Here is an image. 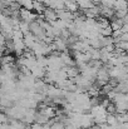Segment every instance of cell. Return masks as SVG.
Masks as SVG:
<instances>
[{
    "instance_id": "obj_3",
    "label": "cell",
    "mask_w": 128,
    "mask_h": 129,
    "mask_svg": "<svg viewBox=\"0 0 128 129\" xmlns=\"http://www.w3.org/2000/svg\"><path fill=\"white\" fill-rule=\"evenodd\" d=\"M94 125V120L93 117L88 113H83L79 120V128H84V129H90Z\"/></svg>"
},
{
    "instance_id": "obj_7",
    "label": "cell",
    "mask_w": 128,
    "mask_h": 129,
    "mask_svg": "<svg viewBox=\"0 0 128 129\" xmlns=\"http://www.w3.org/2000/svg\"><path fill=\"white\" fill-rule=\"evenodd\" d=\"M35 117H37V112L35 109H27L25 112V115L23 118V123H27V124H32V123H35Z\"/></svg>"
},
{
    "instance_id": "obj_16",
    "label": "cell",
    "mask_w": 128,
    "mask_h": 129,
    "mask_svg": "<svg viewBox=\"0 0 128 129\" xmlns=\"http://www.w3.org/2000/svg\"><path fill=\"white\" fill-rule=\"evenodd\" d=\"M18 29H19L23 34L30 33V25H29V23H25V21H20V23H19Z\"/></svg>"
},
{
    "instance_id": "obj_19",
    "label": "cell",
    "mask_w": 128,
    "mask_h": 129,
    "mask_svg": "<svg viewBox=\"0 0 128 129\" xmlns=\"http://www.w3.org/2000/svg\"><path fill=\"white\" fill-rule=\"evenodd\" d=\"M50 129H64V122L60 120H50Z\"/></svg>"
},
{
    "instance_id": "obj_1",
    "label": "cell",
    "mask_w": 128,
    "mask_h": 129,
    "mask_svg": "<svg viewBox=\"0 0 128 129\" xmlns=\"http://www.w3.org/2000/svg\"><path fill=\"white\" fill-rule=\"evenodd\" d=\"M19 16H20V20L21 21H25V23H33L37 20L38 18V14L33 13L32 10H28V9H24V8H20L19 10Z\"/></svg>"
},
{
    "instance_id": "obj_11",
    "label": "cell",
    "mask_w": 128,
    "mask_h": 129,
    "mask_svg": "<svg viewBox=\"0 0 128 129\" xmlns=\"http://www.w3.org/2000/svg\"><path fill=\"white\" fill-rule=\"evenodd\" d=\"M77 3H78L79 9H83V10H88V9L95 6V4L92 0H77Z\"/></svg>"
},
{
    "instance_id": "obj_4",
    "label": "cell",
    "mask_w": 128,
    "mask_h": 129,
    "mask_svg": "<svg viewBox=\"0 0 128 129\" xmlns=\"http://www.w3.org/2000/svg\"><path fill=\"white\" fill-rule=\"evenodd\" d=\"M43 16H44V20L48 21V23H53L55 20H58V16H57V11L50 9V8H45L44 11H43Z\"/></svg>"
},
{
    "instance_id": "obj_20",
    "label": "cell",
    "mask_w": 128,
    "mask_h": 129,
    "mask_svg": "<svg viewBox=\"0 0 128 129\" xmlns=\"http://www.w3.org/2000/svg\"><path fill=\"white\" fill-rule=\"evenodd\" d=\"M37 63H38V65H40L42 68H45L46 69V67H48V56H37Z\"/></svg>"
},
{
    "instance_id": "obj_5",
    "label": "cell",
    "mask_w": 128,
    "mask_h": 129,
    "mask_svg": "<svg viewBox=\"0 0 128 129\" xmlns=\"http://www.w3.org/2000/svg\"><path fill=\"white\" fill-rule=\"evenodd\" d=\"M57 16H58V19L64 20V21H73V20L75 19L74 14L70 13V11H68V10H65V9L58 10V11H57Z\"/></svg>"
},
{
    "instance_id": "obj_2",
    "label": "cell",
    "mask_w": 128,
    "mask_h": 129,
    "mask_svg": "<svg viewBox=\"0 0 128 129\" xmlns=\"http://www.w3.org/2000/svg\"><path fill=\"white\" fill-rule=\"evenodd\" d=\"M74 84L77 85V88L82 89L83 91H88V89L93 85V82H90L89 79H87L82 74H79V75L74 79Z\"/></svg>"
},
{
    "instance_id": "obj_6",
    "label": "cell",
    "mask_w": 128,
    "mask_h": 129,
    "mask_svg": "<svg viewBox=\"0 0 128 129\" xmlns=\"http://www.w3.org/2000/svg\"><path fill=\"white\" fill-rule=\"evenodd\" d=\"M30 73H32V75L35 78V79H43L44 77H45V73H46V69L45 68H42L40 65H35V67H33L32 69H30Z\"/></svg>"
},
{
    "instance_id": "obj_13",
    "label": "cell",
    "mask_w": 128,
    "mask_h": 129,
    "mask_svg": "<svg viewBox=\"0 0 128 129\" xmlns=\"http://www.w3.org/2000/svg\"><path fill=\"white\" fill-rule=\"evenodd\" d=\"M0 63H1V67H4V65H14V56L10 55V54H4L1 60H0Z\"/></svg>"
},
{
    "instance_id": "obj_9",
    "label": "cell",
    "mask_w": 128,
    "mask_h": 129,
    "mask_svg": "<svg viewBox=\"0 0 128 129\" xmlns=\"http://www.w3.org/2000/svg\"><path fill=\"white\" fill-rule=\"evenodd\" d=\"M65 10H68V11H70L73 14L77 13L79 10L77 0H65Z\"/></svg>"
},
{
    "instance_id": "obj_14",
    "label": "cell",
    "mask_w": 128,
    "mask_h": 129,
    "mask_svg": "<svg viewBox=\"0 0 128 129\" xmlns=\"http://www.w3.org/2000/svg\"><path fill=\"white\" fill-rule=\"evenodd\" d=\"M111 28L113 31H117V30H122L123 28V23L121 19H114L112 23H111Z\"/></svg>"
},
{
    "instance_id": "obj_18",
    "label": "cell",
    "mask_w": 128,
    "mask_h": 129,
    "mask_svg": "<svg viewBox=\"0 0 128 129\" xmlns=\"http://www.w3.org/2000/svg\"><path fill=\"white\" fill-rule=\"evenodd\" d=\"M13 42H19V40H24V34L19 30V29H15L14 33H13Z\"/></svg>"
},
{
    "instance_id": "obj_10",
    "label": "cell",
    "mask_w": 128,
    "mask_h": 129,
    "mask_svg": "<svg viewBox=\"0 0 128 129\" xmlns=\"http://www.w3.org/2000/svg\"><path fill=\"white\" fill-rule=\"evenodd\" d=\"M14 43V51L18 54V55H23L24 50H25V44H24V40H19V42H13Z\"/></svg>"
},
{
    "instance_id": "obj_22",
    "label": "cell",
    "mask_w": 128,
    "mask_h": 129,
    "mask_svg": "<svg viewBox=\"0 0 128 129\" xmlns=\"http://www.w3.org/2000/svg\"><path fill=\"white\" fill-rule=\"evenodd\" d=\"M4 54H5V46H0V59L3 58Z\"/></svg>"
},
{
    "instance_id": "obj_21",
    "label": "cell",
    "mask_w": 128,
    "mask_h": 129,
    "mask_svg": "<svg viewBox=\"0 0 128 129\" xmlns=\"http://www.w3.org/2000/svg\"><path fill=\"white\" fill-rule=\"evenodd\" d=\"M99 33H100L102 37H112L113 30H112V28H111V25H109V26H107V28H104V29H100Z\"/></svg>"
},
{
    "instance_id": "obj_8",
    "label": "cell",
    "mask_w": 128,
    "mask_h": 129,
    "mask_svg": "<svg viewBox=\"0 0 128 129\" xmlns=\"http://www.w3.org/2000/svg\"><path fill=\"white\" fill-rule=\"evenodd\" d=\"M35 43H37V38H35L34 34H32V33L24 34V44L28 49H32L35 45Z\"/></svg>"
},
{
    "instance_id": "obj_15",
    "label": "cell",
    "mask_w": 128,
    "mask_h": 129,
    "mask_svg": "<svg viewBox=\"0 0 128 129\" xmlns=\"http://www.w3.org/2000/svg\"><path fill=\"white\" fill-rule=\"evenodd\" d=\"M44 9H45V6H44V4H43V3H39V1H37V0H34V1H33V10H34V11H37V13H38V15H39V14H42L43 11H44Z\"/></svg>"
},
{
    "instance_id": "obj_23",
    "label": "cell",
    "mask_w": 128,
    "mask_h": 129,
    "mask_svg": "<svg viewBox=\"0 0 128 129\" xmlns=\"http://www.w3.org/2000/svg\"><path fill=\"white\" fill-rule=\"evenodd\" d=\"M79 129H84V128H79Z\"/></svg>"
},
{
    "instance_id": "obj_17",
    "label": "cell",
    "mask_w": 128,
    "mask_h": 129,
    "mask_svg": "<svg viewBox=\"0 0 128 129\" xmlns=\"http://www.w3.org/2000/svg\"><path fill=\"white\" fill-rule=\"evenodd\" d=\"M106 123L109 124V125H118L119 123H118V119H117V114H108Z\"/></svg>"
},
{
    "instance_id": "obj_24",
    "label": "cell",
    "mask_w": 128,
    "mask_h": 129,
    "mask_svg": "<svg viewBox=\"0 0 128 129\" xmlns=\"http://www.w3.org/2000/svg\"><path fill=\"white\" fill-rule=\"evenodd\" d=\"M126 1H127V3H128V0H126Z\"/></svg>"
},
{
    "instance_id": "obj_12",
    "label": "cell",
    "mask_w": 128,
    "mask_h": 129,
    "mask_svg": "<svg viewBox=\"0 0 128 129\" xmlns=\"http://www.w3.org/2000/svg\"><path fill=\"white\" fill-rule=\"evenodd\" d=\"M114 10H126L128 11V3L126 0H116L113 5Z\"/></svg>"
}]
</instances>
